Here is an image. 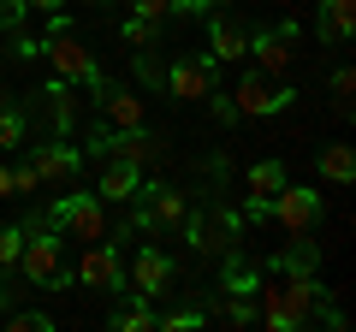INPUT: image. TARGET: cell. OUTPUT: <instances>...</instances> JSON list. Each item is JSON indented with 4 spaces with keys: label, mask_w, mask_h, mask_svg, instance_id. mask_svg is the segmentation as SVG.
I'll use <instances>...</instances> for the list:
<instances>
[{
    "label": "cell",
    "mask_w": 356,
    "mask_h": 332,
    "mask_svg": "<svg viewBox=\"0 0 356 332\" xmlns=\"http://www.w3.org/2000/svg\"><path fill=\"white\" fill-rule=\"evenodd\" d=\"M113 326H119V332H154V308H149V297H131V303L113 315Z\"/></svg>",
    "instance_id": "24"
},
{
    "label": "cell",
    "mask_w": 356,
    "mask_h": 332,
    "mask_svg": "<svg viewBox=\"0 0 356 332\" xmlns=\"http://www.w3.org/2000/svg\"><path fill=\"white\" fill-rule=\"evenodd\" d=\"M24 249V226H0V267H13Z\"/></svg>",
    "instance_id": "28"
},
{
    "label": "cell",
    "mask_w": 356,
    "mask_h": 332,
    "mask_svg": "<svg viewBox=\"0 0 356 332\" xmlns=\"http://www.w3.org/2000/svg\"><path fill=\"white\" fill-rule=\"evenodd\" d=\"M24 0H0V30H24Z\"/></svg>",
    "instance_id": "31"
},
{
    "label": "cell",
    "mask_w": 356,
    "mask_h": 332,
    "mask_svg": "<svg viewBox=\"0 0 356 332\" xmlns=\"http://www.w3.org/2000/svg\"><path fill=\"white\" fill-rule=\"evenodd\" d=\"M202 308H172V315H154V326L161 332H191V326H202Z\"/></svg>",
    "instance_id": "27"
},
{
    "label": "cell",
    "mask_w": 356,
    "mask_h": 332,
    "mask_svg": "<svg viewBox=\"0 0 356 332\" xmlns=\"http://www.w3.org/2000/svg\"><path fill=\"white\" fill-rule=\"evenodd\" d=\"M214 315L226 320V326H255V303H250V297H243V291H220Z\"/></svg>",
    "instance_id": "23"
},
{
    "label": "cell",
    "mask_w": 356,
    "mask_h": 332,
    "mask_svg": "<svg viewBox=\"0 0 356 332\" xmlns=\"http://www.w3.org/2000/svg\"><path fill=\"white\" fill-rule=\"evenodd\" d=\"M95 95H102V119L113 131H131V125H143V101L131 90H107V83H95Z\"/></svg>",
    "instance_id": "18"
},
{
    "label": "cell",
    "mask_w": 356,
    "mask_h": 332,
    "mask_svg": "<svg viewBox=\"0 0 356 332\" xmlns=\"http://www.w3.org/2000/svg\"><path fill=\"white\" fill-rule=\"evenodd\" d=\"M48 231H65V238H77V243H95V238H107V202L102 196H60V202L48 208V219H42Z\"/></svg>",
    "instance_id": "4"
},
{
    "label": "cell",
    "mask_w": 356,
    "mask_h": 332,
    "mask_svg": "<svg viewBox=\"0 0 356 332\" xmlns=\"http://www.w3.org/2000/svg\"><path fill=\"white\" fill-rule=\"evenodd\" d=\"M297 36H303V24H297V18H285L280 30H255L243 53H255V65H261L267 77H280V72H291V60H297V53H291Z\"/></svg>",
    "instance_id": "11"
},
{
    "label": "cell",
    "mask_w": 356,
    "mask_h": 332,
    "mask_svg": "<svg viewBox=\"0 0 356 332\" xmlns=\"http://www.w3.org/2000/svg\"><path fill=\"white\" fill-rule=\"evenodd\" d=\"M13 196H36V172H30V160L13 166Z\"/></svg>",
    "instance_id": "33"
},
{
    "label": "cell",
    "mask_w": 356,
    "mask_h": 332,
    "mask_svg": "<svg viewBox=\"0 0 356 332\" xmlns=\"http://www.w3.org/2000/svg\"><path fill=\"white\" fill-rule=\"evenodd\" d=\"M291 101H297V95H291V90H273L267 72H243V83L232 90V107L250 113V119H273V113H285Z\"/></svg>",
    "instance_id": "14"
},
{
    "label": "cell",
    "mask_w": 356,
    "mask_h": 332,
    "mask_svg": "<svg viewBox=\"0 0 356 332\" xmlns=\"http://www.w3.org/2000/svg\"><path fill=\"white\" fill-rule=\"evenodd\" d=\"M30 137V113L18 101H0V149H18Z\"/></svg>",
    "instance_id": "22"
},
{
    "label": "cell",
    "mask_w": 356,
    "mask_h": 332,
    "mask_svg": "<svg viewBox=\"0 0 356 332\" xmlns=\"http://www.w3.org/2000/svg\"><path fill=\"white\" fill-rule=\"evenodd\" d=\"M166 90H172L178 101H208V95H214V60H208V53H178V60L166 65Z\"/></svg>",
    "instance_id": "12"
},
{
    "label": "cell",
    "mask_w": 356,
    "mask_h": 332,
    "mask_svg": "<svg viewBox=\"0 0 356 332\" xmlns=\"http://www.w3.org/2000/svg\"><path fill=\"white\" fill-rule=\"evenodd\" d=\"M267 219H280L291 238H309L315 219H321V190L315 184H285V190L267 202Z\"/></svg>",
    "instance_id": "9"
},
{
    "label": "cell",
    "mask_w": 356,
    "mask_h": 332,
    "mask_svg": "<svg viewBox=\"0 0 356 332\" xmlns=\"http://www.w3.org/2000/svg\"><path fill=\"white\" fill-rule=\"evenodd\" d=\"M184 238L202 249V256H232L238 249V231H243V219L232 214L226 202H208V208H196V214H184Z\"/></svg>",
    "instance_id": "5"
},
{
    "label": "cell",
    "mask_w": 356,
    "mask_h": 332,
    "mask_svg": "<svg viewBox=\"0 0 356 332\" xmlns=\"http://www.w3.org/2000/svg\"><path fill=\"white\" fill-rule=\"evenodd\" d=\"M72 285H83V291H125V261H119V249L95 238L83 249V261H77Z\"/></svg>",
    "instance_id": "10"
},
{
    "label": "cell",
    "mask_w": 356,
    "mask_h": 332,
    "mask_svg": "<svg viewBox=\"0 0 356 332\" xmlns=\"http://www.w3.org/2000/svg\"><path fill=\"white\" fill-rule=\"evenodd\" d=\"M315 30H321V42H350V30H356V0H321Z\"/></svg>",
    "instance_id": "19"
},
{
    "label": "cell",
    "mask_w": 356,
    "mask_h": 332,
    "mask_svg": "<svg viewBox=\"0 0 356 332\" xmlns=\"http://www.w3.org/2000/svg\"><path fill=\"white\" fill-rule=\"evenodd\" d=\"M280 190H285V166H280V160H255V166H250V196L273 202Z\"/></svg>",
    "instance_id": "21"
},
{
    "label": "cell",
    "mask_w": 356,
    "mask_h": 332,
    "mask_svg": "<svg viewBox=\"0 0 356 332\" xmlns=\"http://www.w3.org/2000/svg\"><path fill=\"white\" fill-rule=\"evenodd\" d=\"M13 267L24 273V285H72L65 256H60V231H48L42 219H24V249H18Z\"/></svg>",
    "instance_id": "3"
},
{
    "label": "cell",
    "mask_w": 356,
    "mask_h": 332,
    "mask_svg": "<svg viewBox=\"0 0 356 332\" xmlns=\"http://www.w3.org/2000/svg\"><path fill=\"white\" fill-rule=\"evenodd\" d=\"M332 95H339V113H350V95H356V72H350V65L332 72Z\"/></svg>",
    "instance_id": "29"
},
{
    "label": "cell",
    "mask_w": 356,
    "mask_h": 332,
    "mask_svg": "<svg viewBox=\"0 0 356 332\" xmlns=\"http://www.w3.org/2000/svg\"><path fill=\"white\" fill-rule=\"evenodd\" d=\"M172 13H191V18H208V13H214V0H172Z\"/></svg>",
    "instance_id": "34"
},
{
    "label": "cell",
    "mask_w": 356,
    "mask_h": 332,
    "mask_svg": "<svg viewBox=\"0 0 356 332\" xmlns=\"http://www.w3.org/2000/svg\"><path fill=\"white\" fill-rule=\"evenodd\" d=\"M125 285H131V297H166L178 285V261L166 256V249H154V243H143L137 256H131V273H125Z\"/></svg>",
    "instance_id": "7"
},
{
    "label": "cell",
    "mask_w": 356,
    "mask_h": 332,
    "mask_svg": "<svg viewBox=\"0 0 356 332\" xmlns=\"http://www.w3.org/2000/svg\"><path fill=\"white\" fill-rule=\"evenodd\" d=\"M131 13H137V18H154V24H166V18H172V0H131Z\"/></svg>",
    "instance_id": "30"
},
{
    "label": "cell",
    "mask_w": 356,
    "mask_h": 332,
    "mask_svg": "<svg viewBox=\"0 0 356 332\" xmlns=\"http://www.w3.org/2000/svg\"><path fill=\"white\" fill-rule=\"evenodd\" d=\"M0 60H6V53H0Z\"/></svg>",
    "instance_id": "39"
},
{
    "label": "cell",
    "mask_w": 356,
    "mask_h": 332,
    "mask_svg": "<svg viewBox=\"0 0 356 332\" xmlns=\"http://www.w3.org/2000/svg\"><path fill=\"white\" fill-rule=\"evenodd\" d=\"M137 184H143V166L102 154V172H95V196H102V202H131V196H137Z\"/></svg>",
    "instance_id": "16"
},
{
    "label": "cell",
    "mask_w": 356,
    "mask_h": 332,
    "mask_svg": "<svg viewBox=\"0 0 356 332\" xmlns=\"http://www.w3.org/2000/svg\"><path fill=\"white\" fill-rule=\"evenodd\" d=\"M83 154H95V160H102V154H113V160H131V166H143V172H149V166H161L166 149H161V137H149L143 125H131V131H107V137H95Z\"/></svg>",
    "instance_id": "8"
},
{
    "label": "cell",
    "mask_w": 356,
    "mask_h": 332,
    "mask_svg": "<svg viewBox=\"0 0 356 332\" xmlns=\"http://www.w3.org/2000/svg\"><path fill=\"white\" fill-rule=\"evenodd\" d=\"M0 196H13V172L6 166H0Z\"/></svg>",
    "instance_id": "37"
},
{
    "label": "cell",
    "mask_w": 356,
    "mask_h": 332,
    "mask_svg": "<svg viewBox=\"0 0 356 332\" xmlns=\"http://www.w3.org/2000/svg\"><path fill=\"white\" fill-rule=\"evenodd\" d=\"M243 48H250V30L238 24L232 13H208V60H243Z\"/></svg>",
    "instance_id": "17"
},
{
    "label": "cell",
    "mask_w": 356,
    "mask_h": 332,
    "mask_svg": "<svg viewBox=\"0 0 356 332\" xmlns=\"http://www.w3.org/2000/svg\"><path fill=\"white\" fill-rule=\"evenodd\" d=\"M42 113H48V125L60 131H77V119H83V95H77V83H65V77H54L48 90H42Z\"/></svg>",
    "instance_id": "15"
},
{
    "label": "cell",
    "mask_w": 356,
    "mask_h": 332,
    "mask_svg": "<svg viewBox=\"0 0 356 332\" xmlns=\"http://www.w3.org/2000/svg\"><path fill=\"white\" fill-rule=\"evenodd\" d=\"M208 101H214V119H220V125H226V131H232V125H238V119H243L238 107H232V95H208Z\"/></svg>",
    "instance_id": "32"
},
{
    "label": "cell",
    "mask_w": 356,
    "mask_h": 332,
    "mask_svg": "<svg viewBox=\"0 0 356 332\" xmlns=\"http://www.w3.org/2000/svg\"><path fill=\"white\" fill-rule=\"evenodd\" d=\"M13 53H18V60H30V65H36V60H42V42H36V36H18V48H13Z\"/></svg>",
    "instance_id": "35"
},
{
    "label": "cell",
    "mask_w": 356,
    "mask_h": 332,
    "mask_svg": "<svg viewBox=\"0 0 356 332\" xmlns=\"http://www.w3.org/2000/svg\"><path fill=\"white\" fill-rule=\"evenodd\" d=\"M184 214H191V202L172 184H137V196H131V226L137 231H178Z\"/></svg>",
    "instance_id": "6"
},
{
    "label": "cell",
    "mask_w": 356,
    "mask_h": 332,
    "mask_svg": "<svg viewBox=\"0 0 356 332\" xmlns=\"http://www.w3.org/2000/svg\"><path fill=\"white\" fill-rule=\"evenodd\" d=\"M6 326L13 332H54V315H42V308H13Z\"/></svg>",
    "instance_id": "26"
},
{
    "label": "cell",
    "mask_w": 356,
    "mask_h": 332,
    "mask_svg": "<svg viewBox=\"0 0 356 332\" xmlns=\"http://www.w3.org/2000/svg\"><path fill=\"white\" fill-rule=\"evenodd\" d=\"M42 60L54 65V77H65V83H77V90H95V83H102V65H95L89 42L77 36V24H72L65 13H48V36H42Z\"/></svg>",
    "instance_id": "2"
},
{
    "label": "cell",
    "mask_w": 356,
    "mask_h": 332,
    "mask_svg": "<svg viewBox=\"0 0 356 332\" xmlns=\"http://www.w3.org/2000/svg\"><path fill=\"white\" fill-rule=\"evenodd\" d=\"M255 291H261L255 320H267L273 332H303V326H315L321 303H327V291H321V279H315L309 267H273Z\"/></svg>",
    "instance_id": "1"
},
{
    "label": "cell",
    "mask_w": 356,
    "mask_h": 332,
    "mask_svg": "<svg viewBox=\"0 0 356 332\" xmlns=\"http://www.w3.org/2000/svg\"><path fill=\"white\" fill-rule=\"evenodd\" d=\"M24 6H36V13H65V0H24Z\"/></svg>",
    "instance_id": "36"
},
{
    "label": "cell",
    "mask_w": 356,
    "mask_h": 332,
    "mask_svg": "<svg viewBox=\"0 0 356 332\" xmlns=\"http://www.w3.org/2000/svg\"><path fill=\"white\" fill-rule=\"evenodd\" d=\"M119 42H125V48H154V42H161V24H154V18H137V13H131L125 24H119Z\"/></svg>",
    "instance_id": "25"
},
{
    "label": "cell",
    "mask_w": 356,
    "mask_h": 332,
    "mask_svg": "<svg viewBox=\"0 0 356 332\" xmlns=\"http://www.w3.org/2000/svg\"><path fill=\"white\" fill-rule=\"evenodd\" d=\"M315 172H321L327 184H350V179H356V154L344 149V142H327V149L315 154Z\"/></svg>",
    "instance_id": "20"
},
{
    "label": "cell",
    "mask_w": 356,
    "mask_h": 332,
    "mask_svg": "<svg viewBox=\"0 0 356 332\" xmlns=\"http://www.w3.org/2000/svg\"><path fill=\"white\" fill-rule=\"evenodd\" d=\"M30 172H36V184H77L83 149H72L65 137H54V142H42V149H30Z\"/></svg>",
    "instance_id": "13"
},
{
    "label": "cell",
    "mask_w": 356,
    "mask_h": 332,
    "mask_svg": "<svg viewBox=\"0 0 356 332\" xmlns=\"http://www.w3.org/2000/svg\"><path fill=\"white\" fill-rule=\"evenodd\" d=\"M83 6H119V0H83Z\"/></svg>",
    "instance_id": "38"
}]
</instances>
